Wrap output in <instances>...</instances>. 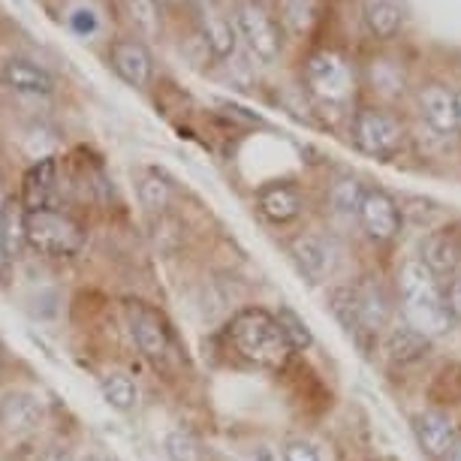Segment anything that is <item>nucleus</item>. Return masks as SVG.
<instances>
[{
	"label": "nucleus",
	"mask_w": 461,
	"mask_h": 461,
	"mask_svg": "<svg viewBox=\"0 0 461 461\" xmlns=\"http://www.w3.org/2000/svg\"><path fill=\"white\" fill-rule=\"evenodd\" d=\"M6 212H10V196H6V187H4V181H0V223H4Z\"/></svg>",
	"instance_id": "34"
},
{
	"label": "nucleus",
	"mask_w": 461,
	"mask_h": 461,
	"mask_svg": "<svg viewBox=\"0 0 461 461\" xmlns=\"http://www.w3.org/2000/svg\"><path fill=\"white\" fill-rule=\"evenodd\" d=\"M440 461H461V434H458L456 443H452V447L447 449V456H443Z\"/></svg>",
	"instance_id": "33"
},
{
	"label": "nucleus",
	"mask_w": 461,
	"mask_h": 461,
	"mask_svg": "<svg viewBox=\"0 0 461 461\" xmlns=\"http://www.w3.org/2000/svg\"><path fill=\"white\" fill-rule=\"evenodd\" d=\"M416 103L420 115L434 133L440 136H458V106H456V88L443 82H425L416 88Z\"/></svg>",
	"instance_id": "9"
},
{
	"label": "nucleus",
	"mask_w": 461,
	"mask_h": 461,
	"mask_svg": "<svg viewBox=\"0 0 461 461\" xmlns=\"http://www.w3.org/2000/svg\"><path fill=\"white\" fill-rule=\"evenodd\" d=\"M398 295H402L407 323L420 329L425 338L447 335L456 323L447 308L440 277L422 263V257L404 259L402 268H398Z\"/></svg>",
	"instance_id": "1"
},
{
	"label": "nucleus",
	"mask_w": 461,
	"mask_h": 461,
	"mask_svg": "<svg viewBox=\"0 0 461 461\" xmlns=\"http://www.w3.org/2000/svg\"><path fill=\"white\" fill-rule=\"evenodd\" d=\"M290 254L299 266V272L308 277L311 284L323 281L326 275H332L335 268V245L332 239L317 236V232H304L290 245Z\"/></svg>",
	"instance_id": "13"
},
{
	"label": "nucleus",
	"mask_w": 461,
	"mask_h": 461,
	"mask_svg": "<svg viewBox=\"0 0 461 461\" xmlns=\"http://www.w3.org/2000/svg\"><path fill=\"white\" fill-rule=\"evenodd\" d=\"M130 13H133V19L142 24L148 33L158 31L160 24V0H127Z\"/></svg>",
	"instance_id": "29"
},
{
	"label": "nucleus",
	"mask_w": 461,
	"mask_h": 461,
	"mask_svg": "<svg viewBox=\"0 0 461 461\" xmlns=\"http://www.w3.org/2000/svg\"><path fill=\"white\" fill-rule=\"evenodd\" d=\"M350 139L356 151L374 160H389L404 145V124L386 106H359L350 118Z\"/></svg>",
	"instance_id": "4"
},
{
	"label": "nucleus",
	"mask_w": 461,
	"mask_h": 461,
	"mask_svg": "<svg viewBox=\"0 0 461 461\" xmlns=\"http://www.w3.org/2000/svg\"><path fill=\"white\" fill-rule=\"evenodd\" d=\"M194 4H196V6H203V10H205V6H212V0H194Z\"/></svg>",
	"instance_id": "37"
},
{
	"label": "nucleus",
	"mask_w": 461,
	"mask_h": 461,
	"mask_svg": "<svg viewBox=\"0 0 461 461\" xmlns=\"http://www.w3.org/2000/svg\"><path fill=\"white\" fill-rule=\"evenodd\" d=\"M284 461H323V456L311 440L295 438L284 443Z\"/></svg>",
	"instance_id": "30"
},
{
	"label": "nucleus",
	"mask_w": 461,
	"mask_h": 461,
	"mask_svg": "<svg viewBox=\"0 0 461 461\" xmlns=\"http://www.w3.org/2000/svg\"><path fill=\"white\" fill-rule=\"evenodd\" d=\"M160 4H163V0H160Z\"/></svg>",
	"instance_id": "40"
},
{
	"label": "nucleus",
	"mask_w": 461,
	"mask_h": 461,
	"mask_svg": "<svg viewBox=\"0 0 461 461\" xmlns=\"http://www.w3.org/2000/svg\"><path fill=\"white\" fill-rule=\"evenodd\" d=\"M429 350H431V338H425L420 329H413L411 323L398 326V329H389V335H386V356L395 365L420 362V359L429 356Z\"/></svg>",
	"instance_id": "21"
},
{
	"label": "nucleus",
	"mask_w": 461,
	"mask_h": 461,
	"mask_svg": "<svg viewBox=\"0 0 461 461\" xmlns=\"http://www.w3.org/2000/svg\"><path fill=\"white\" fill-rule=\"evenodd\" d=\"M100 389H103V398H106V404L115 407V411H121V413L133 411L136 402H139L136 383L130 380L127 374H118V371L106 374V377L100 380Z\"/></svg>",
	"instance_id": "24"
},
{
	"label": "nucleus",
	"mask_w": 461,
	"mask_h": 461,
	"mask_svg": "<svg viewBox=\"0 0 461 461\" xmlns=\"http://www.w3.org/2000/svg\"><path fill=\"white\" fill-rule=\"evenodd\" d=\"M124 317H127L130 332L136 338L139 350L158 365L167 362L172 353V332L160 311H154L151 304H145V302H127Z\"/></svg>",
	"instance_id": "7"
},
{
	"label": "nucleus",
	"mask_w": 461,
	"mask_h": 461,
	"mask_svg": "<svg viewBox=\"0 0 461 461\" xmlns=\"http://www.w3.org/2000/svg\"><path fill=\"white\" fill-rule=\"evenodd\" d=\"M24 239L33 250L49 257H73L82 248V226L55 208H37L24 217Z\"/></svg>",
	"instance_id": "5"
},
{
	"label": "nucleus",
	"mask_w": 461,
	"mask_h": 461,
	"mask_svg": "<svg viewBox=\"0 0 461 461\" xmlns=\"http://www.w3.org/2000/svg\"><path fill=\"white\" fill-rule=\"evenodd\" d=\"M257 205L259 214L272 223H290L302 214V194L286 181H272V185H263L257 194Z\"/></svg>",
	"instance_id": "17"
},
{
	"label": "nucleus",
	"mask_w": 461,
	"mask_h": 461,
	"mask_svg": "<svg viewBox=\"0 0 461 461\" xmlns=\"http://www.w3.org/2000/svg\"><path fill=\"white\" fill-rule=\"evenodd\" d=\"M167 458L169 461H205L203 443L185 429H172L167 434Z\"/></svg>",
	"instance_id": "27"
},
{
	"label": "nucleus",
	"mask_w": 461,
	"mask_h": 461,
	"mask_svg": "<svg viewBox=\"0 0 461 461\" xmlns=\"http://www.w3.org/2000/svg\"><path fill=\"white\" fill-rule=\"evenodd\" d=\"M172 196H176V187H172L169 176H163L160 169L142 172V178H139V203H142L148 212H163V208H169Z\"/></svg>",
	"instance_id": "22"
},
{
	"label": "nucleus",
	"mask_w": 461,
	"mask_h": 461,
	"mask_svg": "<svg viewBox=\"0 0 461 461\" xmlns=\"http://www.w3.org/2000/svg\"><path fill=\"white\" fill-rule=\"evenodd\" d=\"M6 259H10V250H6L4 241H0V275H4V268H6Z\"/></svg>",
	"instance_id": "35"
},
{
	"label": "nucleus",
	"mask_w": 461,
	"mask_h": 461,
	"mask_svg": "<svg viewBox=\"0 0 461 461\" xmlns=\"http://www.w3.org/2000/svg\"><path fill=\"white\" fill-rule=\"evenodd\" d=\"M55 178H58V167L51 158H42L40 163H33V167L24 172V185H22L24 212L49 208V199L55 194Z\"/></svg>",
	"instance_id": "20"
},
{
	"label": "nucleus",
	"mask_w": 461,
	"mask_h": 461,
	"mask_svg": "<svg viewBox=\"0 0 461 461\" xmlns=\"http://www.w3.org/2000/svg\"><path fill=\"white\" fill-rule=\"evenodd\" d=\"M456 106H458V136H461V85L456 88Z\"/></svg>",
	"instance_id": "36"
},
{
	"label": "nucleus",
	"mask_w": 461,
	"mask_h": 461,
	"mask_svg": "<svg viewBox=\"0 0 461 461\" xmlns=\"http://www.w3.org/2000/svg\"><path fill=\"white\" fill-rule=\"evenodd\" d=\"M413 434H416V443L422 447V452H429L431 458L447 456V449L458 438L456 422H452V416L443 411H422L413 420Z\"/></svg>",
	"instance_id": "15"
},
{
	"label": "nucleus",
	"mask_w": 461,
	"mask_h": 461,
	"mask_svg": "<svg viewBox=\"0 0 461 461\" xmlns=\"http://www.w3.org/2000/svg\"><path fill=\"white\" fill-rule=\"evenodd\" d=\"M0 368H4V350H0Z\"/></svg>",
	"instance_id": "38"
},
{
	"label": "nucleus",
	"mask_w": 461,
	"mask_h": 461,
	"mask_svg": "<svg viewBox=\"0 0 461 461\" xmlns=\"http://www.w3.org/2000/svg\"><path fill=\"white\" fill-rule=\"evenodd\" d=\"M112 69L124 79L130 88H148L154 76V58L139 40H115L109 49Z\"/></svg>",
	"instance_id": "12"
},
{
	"label": "nucleus",
	"mask_w": 461,
	"mask_h": 461,
	"mask_svg": "<svg viewBox=\"0 0 461 461\" xmlns=\"http://www.w3.org/2000/svg\"><path fill=\"white\" fill-rule=\"evenodd\" d=\"M40 422H42V404L37 395L13 393L0 402V425H4L6 431L24 434V431L37 429Z\"/></svg>",
	"instance_id": "19"
},
{
	"label": "nucleus",
	"mask_w": 461,
	"mask_h": 461,
	"mask_svg": "<svg viewBox=\"0 0 461 461\" xmlns=\"http://www.w3.org/2000/svg\"><path fill=\"white\" fill-rule=\"evenodd\" d=\"M356 221H359L365 236H368L371 241H393L398 232H402L404 214H402V205H398L386 190L368 187Z\"/></svg>",
	"instance_id": "8"
},
{
	"label": "nucleus",
	"mask_w": 461,
	"mask_h": 461,
	"mask_svg": "<svg viewBox=\"0 0 461 461\" xmlns=\"http://www.w3.org/2000/svg\"><path fill=\"white\" fill-rule=\"evenodd\" d=\"M365 194H368V187L362 185L356 176H341L332 181V187H329V205H332V212L338 214H347V217H356L359 214V205Z\"/></svg>",
	"instance_id": "23"
},
{
	"label": "nucleus",
	"mask_w": 461,
	"mask_h": 461,
	"mask_svg": "<svg viewBox=\"0 0 461 461\" xmlns=\"http://www.w3.org/2000/svg\"><path fill=\"white\" fill-rule=\"evenodd\" d=\"M199 31H203V42L205 49L212 51L214 58H230L236 55L239 46V28L232 19H226L214 10V6H205L203 15H199Z\"/></svg>",
	"instance_id": "18"
},
{
	"label": "nucleus",
	"mask_w": 461,
	"mask_h": 461,
	"mask_svg": "<svg viewBox=\"0 0 461 461\" xmlns=\"http://www.w3.org/2000/svg\"><path fill=\"white\" fill-rule=\"evenodd\" d=\"M422 263L438 277L461 272V223H443L431 230L422 241Z\"/></svg>",
	"instance_id": "10"
},
{
	"label": "nucleus",
	"mask_w": 461,
	"mask_h": 461,
	"mask_svg": "<svg viewBox=\"0 0 461 461\" xmlns=\"http://www.w3.org/2000/svg\"><path fill=\"white\" fill-rule=\"evenodd\" d=\"M24 217H28V212H24V205H10V212H6L4 223H0V241H4V248L10 250V254H15V250L22 248L24 239Z\"/></svg>",
	"instance_id": "28"
},
{
	"label": "nucleus",
	"mask_w": 461,
	"mask_h": 461,
	"mask_svg": "<svg viewBox=\"0 0 461 461\" xmlns=\"http://www.w3.org/2000/svg\"><path fill=\"white\" fill-rule=\"evenodd\" d=\"M0 85L19 94H33V97H46V94L55 91V79H51L49 69L28 58L6 60L4 69H0Z\"/></svg>",
	"instance_id": "16"
},
{
	"label": "nucleus",
	"mask_w": 461,
	"mask_h": 461,
	"mask_svg": "<svg viewBox=\"0 0 461 461\" xmlns=\"http://www.w3.org/2000/svg\"><path fill=\"white\" fill-rule=\"evenodd\" d=\"M230 341L259 368H284L293 356V347L277 326V317L263 308H241L230 323Z\"/></svg>",
	"instance_id": "3"
},
{
	"label": "nucleus",
	"mask_w": 461,
	"mask_h": 461,
	"mask_svg": "<svg viewBox=\"0 0 461 461\" xmlns=\"http://www.w3.org/2000/svg\"><path fill=\"white\" fill-rule=\"evenodd\" d=\"M275 317H277V326H281V332L286 338V344L293 347V353H302V350H308V347L314 344V335H311L308 323H304V320L295 314L293 308L281 304Z\"/></svg>",
	"instance_id": "25"
},
{
	"label": "nucleus",
	"mask_w": 461,
	"mask_h": 461,
	"mask_svg": "<svg viewBox=\"0 0 461 461\" xmlns=\"http://www.w3.org/2000/svg\"><path fill=\"white\" fill-rule=\"evenodd\" d=\"M88 461H100V458H88Z\"/></svg>",
	"instance_id": "39"
},
{
	"label": "nucleus",
	"mask_w": 461,
	"mask_h": 461,
	"mask_svg": "<svg viewBox=\"0 0 461 461\" xmlns=\"http://www.w3.org/2000/svg\"><path fill=\"white\" fill-rule=\"evenodd\" d=\"M359 15H362L365 31H368L374 40H383V42L395 40L407 24V10L402 0H362Z\"/></svg>",
	"instance_id": "14"
},
{
	"label": "nucleus",
	"mask_w": 461,
	"mask_h": 461,
	"mask_svg": "<svg viewBox=\"0 0 461 461\" xmlns=\"http://www.w3.org/2000/svg\"><path fill=\"white\" fill-rule=\"evenodd\" d=\"M329 308H332L335 320H338V323H341L350 335L362 332V329H359V314H356V295H353V286H335V290L329 293Z\"/></svg>",
	"instance_id": "26"
},
{
	"label": "nucleus",
	"mask_w": 461,
	"mask_h": 461,
	"mask_svg": "<svg viewBox=\"0 0 461 461\" xmlns=\"http://www.w3.org/2000/svg\"><path fill=\"white\" fill-rule=\"evenodd\" d=\"M302 85L323 109H347L356 97V67L341 49L317 46L302 60Z\"/></svg>",
	"instance_id": "2"
},
{
	"label": "nucleus",
	"mask_w": 461,
	"mask_h": 461,
	"mask_svg": "<svg viewBox=\"0 0 461 461\" xmlns=\"http://www.w3.org/2000/svg\"><path fill=\"white\" fill-rule=\"evenodd\" d=\"M73 24H76V28H79V31H94V19H91V13H76Z\"/></svg>",
	"instance_id": "32"
},
{
	"label": "nucleus",
	"mask_w": 461,
	"mask_h": 461,
	"mask_svg": "<svg viewBox=\"0 0 461 461\" xmlns=\"http://www.w3.org/2000/svg\"><path fill=\"white\" fill-rule=\"evenodd\" d=\"M239 28V37L248 42V49L254 51L259 60L272 64L281 55V28H277L275 15L266 10L259 0H239L236 15H232Z\"/></svg>",
	"instance_id": "6"
},
{
	"label": "nucleus",
	"mask_w": 461,
	"mask_h": 461,
	"mask_svg": "<svg viewBox=\"0 0 461 461\" xmlns=\"http://www.w3.org/2000/svg\"><path fill=\"white\" fill-rule=\"evenodd\" d=\"M443 295H447V308H449L452 320L461 323V272L449 277L447 286H443Z\"/></svg>",
	"instance_id": "31"
},
{
	"label": "nucleus",
	"mask_w": 461,
	"mask_h": 461,
	"mask_svg": "<svg viewBox=\"0 0 461 461\" xmlns=\"http://www.w3.org/2000/svg\"><path fill=\"white\" fill-rule=\"evenodd\" d=\"M356 314L362 332H383L393 320V295L380 284V277H359L353 284Z\"/></svg>",
	"instance_id": "11"
}]
</instances>
